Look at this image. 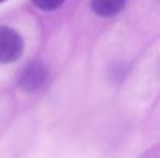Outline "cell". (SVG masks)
I'll use <instances>...</instances> for the list:
<instances>
[{
  "instance_id": "1",
  "label": "cell",
  "mask_w": 160,
  "mask_h": 158,
  "mask_svg": "<svg viewBox=\"0 0 160 158\" xmlns=\"http://www.w3.org/2000/svg\"><path fill=\"white\" fill-rule=\"evenodd\" d=\"M24 50L22 38L10 27H0V63H13L18 60Z\"/></svg>"
},
{
  "instance_id": "2",
  "label": "cell",
  "mask_w": 160,
  "mask_h": 158,
  "mask_svg": "<svg viewBox=\"0 0 160 158\" xmlns=\"http://www.w3.org/2000/svg\"><path fill=\"white\" fill-rule=\"evenodd\" d=\"M48 77H49L48 67L42 62L35 60V62H31L22 70L21 76L18 78V84L24 91L32 92L39 90L41 87H44L45 83L48 81Z\"/></svg>"
},
{
  "instance_id": "3",
  "label": "cell",
  "mask_w": 160,
  "mask_h": 158,
  "mask_svg": "<svg viewBox=\"0 0 160 158\" xmlns=\"http://www.w3.org/2000/svg\"><path fill=\"white\" fill-rule=\"evenodd\" d=\"M127 4V0H91V10L100 17H112Z\"/></svg>"
},
{
  "instance_id": "4",
  "label": "cell",
  "mask_w": 160,
  "mask_h": 158,
  "mask_svg": "<svg viewBox=\"0 0 160 158\" xmlns=\"http://www.w3.org/2000/svg\"><path fill=\"white\" fill-rule=\"evenodd\" d=\"M32 2L41 10L51 11V10H56L58 7H61L65 0H32Z\"/></svg>"
},
{
  "instance_id": "5",
  "label": "cell",
  "mask_w": 160,
  "mask_h": 158,
  "mask_svg": "<svg viewBox=\"0 0 160 158\" xmlns=\"http://www.w3.org/2000/svg\"><path fill=\"white\" fill-rule=\"evenodd\" d=\"M6 2V0H0V3H4Z\"/></svg>"
}]
</instances>
